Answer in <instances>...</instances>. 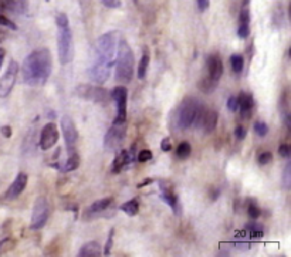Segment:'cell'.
Masks as SVG:
<instances>
[{"mask_svg": "<svg viewBox=\"0 0 291 257\" xmlns=\"http://www.w3.org/2000/svg\"><path fill=\"white\" fill-rule=\"evenodd\" d=\"M125 131H127L125 122L112 125V128L108 131L107 135H105V140H104L105 149L107 151H115V149L120 148V145L123 144L124 138H125Z\"/></svg>", "mask_w": 291, "mask_h": 257, "instance_id": "30bf717a", "label": "cell"}, {"mask_svg": "<svg viewBox=\"0 0 291 257\" xmlns=\"http://www.w3.org/2000/svg\"><path fill=\"white\" fill-rule=\"evenodd\" d=\"M152 159V152L149 149H144L138 154V161L139 162H148Z\"/></svg>", "mask_w": 291, "mask_h": 257, "instance_id": "836d02e7", "label": "cell"}, {"mask_svg": "<svg viewBox=\"0 0 291 257\" xmlns=\"http://www.w3.org/2000/svg\"><path fill=\"white\" fill-rule=\"evenodd\" d=\"M26 185H27V175L26 173H19L16 176V179L13 180V183L8 189V192H6V199L12 201V199H16L17 196L22 195Z\"/></svg>", "mask_w": 291, "mask_h": 257, "instance_id": "9a60e30c", "label": "cell"}, {"mask_svg": "<svg viewBox=\"0 0 291 257\" xmlns=\"http://www.w3.org/2000/svg\"><path fill=\"white\" fill-rule=\"evenodd\" d=\"M127 97L128 91L125 87H115L111 93V98L117 104V117L114 119V124H124L127 121Z\"/></svg>", "mask_w": 291, "mask_h": 257, "instance_id": "52a82bcc", "label": "cell"}, {"mask_svg": "<svg viewBox=\"0 0 291 257\" xmlns=\"http://www.w3.org/2000/svg\"><path fill=\"white\" fill-rule=\"evenodd\" d=\"M134 76V53L125 40H121L118 44L117 53V70L115 78L121 83H130Z\"/></svg>", "mask_w": 291, "mask_h": 257, "instance_id": "3957f363", "label": "cell"}, {"mask_svg": "<svg viewBox=\"0 0 291 257\" xmlns=\"http://www.w3.org/2000/svg\"><path fill=\"white\" fill-rule=\"evenodd\" d=\"M9 2H10V0H0V12H3V10H8Z\"/></svg>", "mask_w": 291, "mask_h": 257, "instance_id": "bcb514c9", "label": "cell"}, {"mask_svg": "<svg viewBox=\"0 0 291 257\" xmlns=\"http://www.w3.org/2000/svg\"><path fill=\"white\" fill-rule=\"evenodd\" d=\"M112 242H114V229L109 232V237H108L107 244H105V249H104V254H105V256H109L111 249H112Z\"/></svg>", "mask_w": 291, "mask_h": 257, "instance_id": "74e56055", "label": "cell"}, {"mask_svg": "<svg viewBox=\"0 0 291 257\" xmlns=\"http://www.w3.org/2000/svg\"><path fill=\"white\" fill-rule=\"evenodd\" d=\"M115 47H117V33L109 31L102 34L97 40V55L94 62L111 69L115 61Z\"/></svg>", "mask_w": 291, "mask_h": 257, "instance_id": "277c9868", "label": "cell"}, {"mask_svg": "<svg viewBox=\"0 0 291 257\" xmlns=\"http://www.w3.org/2000/svg\"><path fill=\"white\" fill-rule=\"evenodd\" d=\"M104 6H107L109 9H117L121 6V2L120 0H102Z\"/></svg>", "mask_w": 291, "mask_h": 257, "instance_id": "7bdbcfd3", "label": "cell"}, {"mask_svg": "<svg viewBox=\"0 0 291 257\" xmlns=\"http://www.w3.org/2000/svg\"><path fill=\"white\" fill-rule=\"evenodd\" d=\"M191 152H192V147L189 142L184 141V142H181V144L178 145L177 156L179 158V159H186V158H189Z\"/></svg>", "mask_w": 291, "mask_h": 257, "instance_id": "4316f807", "label": "cell"}, {"mask_svg": "<svg viewBox=\"0 0 291 257\" xmlns=\"http://www.w3.org/2000/svg\"><path fill=\"white\" fill-rule=\"evenodd\" d=\"M80 257H98L101 256V246L97 242H88L78 251Z\"/></svg>", "mask_w": 291, "mask_h": 257, "instance_id": "ffe728a7", "label": "cell"}, {"mask_svg": "<svg viewBox=\"0 0 291 257\" xmlns=\"http://www.w3.org/2000/svg\"><path fill=\"white\" fill-rule=\"evenodd\" d=\"M254 131H256V134H257L259 137H266L268 134L267 124L263 122V121H257V122L254 124Z\"/></svg>", "mask_w": 291, "mask_h": 257, "instance_id": "f546056e", "label": "cell"}, {"mask_svg": "<svg viewBox=\"0 0 291 257\" xmlns=\"http://www.w3.org/2000/svg\"><path fill=\"white\" fill-rule=\"evenodd\" d=\"M0 133H2V135H3L5 138H10V137H12V128L8 126V125H5V126L0 128Z\"/></svg>", "mask_w": 291, "mask_h": 257, "instance_id": "f6af8a7d", "label": "cell"}, {"mask_svg": "<svg viewBox=\"0 0 291 257\" xmlns=\"http://www.w3.org/2000/svg\"><path fill=\"white\" fill-rule=\"evenodd\" d=\"M0 26H5V27H8L10 30H16V29H17V26H16L12 20H9L8 17H5L3 15H0Z\"/></svg>", "mask_w": 291, "mask_h": 257, "instance_id": "8d00e7d4", "label": "cell"}, {"mask_svg": "<svg viewBox=\"0 0 291 257\" xmlns=\"http://www.w3.org/2000/svg\"><path fill=\"white\" fill-rule=\"evenodd\" d=\"M230 66H231V70L233 73H242L243 70V67H245V60H243V57L239 54H233L230 57Z\"/></svg>", "mask_w": 291, "mask_h": 257, "instance_id": "484cf974", "label": "cell"}, {"mask_svg": "<svg viewBox=\"0 0 291 257\" xmlns=\"http://www.w3.org/2000/svg\"><path fill=\"white\" fill-rule=\"evenodd\" d=\"M17 74H19V64L15 60H12L9 62L8 70L5 71L3 77L0 78V98H6L12 93L17 80Z\"/></svg>", "mask_w": 291, "mask_h": 257, "instance_id": "9c48e42d", "label": "cell"}, {"mask_svg": "<svg viewBox=\"0 0 291 257\" xmlns=\"http://www.w3.org/2000/svg\"><path fill=\"white\" fill-rule=\"evenodd\" d=\"M207 77L212 81L219 83V80L223 76V61L217 54H210L207 57Z\"/></svg>", "mask_w": 291, "mask_h": 257, "instance_id": "5bb4252c", "label": "cell"}, {"mask_svg": "<svg viewBox=\"0 0 291 257\" xmlns=\"http://www.w3.org/2000/svg\"><path fill=\"white\" fill-rule=\"evenodd\" d=\"M239 22H240V23H249V22H250V13H249L247 9H243V10L240 12Z\"/></svg>", "mask_w": 291, "mask_h": 257, "instance_id": "60d3db41", "label": "cell"}, {"mask_svg": "<svg viewBox=\"0 0 291 257\" xmlns=\"http://www.w3.org/2000/svg\"><path fill=\"white\" fill-rule=\"evenodd\" d=\"M247 213H249V216L252 219H257L260 216V209H259V206H257L256 203H249V206H247Z\"/></svg>", "mask_w": 291, "mask_h": 257, "instance_id": "d6a6232c", "label": "cell"}, {"mask_svg": "<svg viewBox=\"0 0 291 257\" xmlns=\"http://www.w3.org/2000/svg\"><path fill=\"white\" fill-rule=\"evenodd\" d=\"M48 216H50V206H48V202L44 196H38L34 202V206H33V213H31V223L30 227L33 230H37V229H41L47 223L48 220Z\"/></svg>", "mask_w": 291, "mask_h": 257, "instance_id": "8992f818", "label": "cell"}, {"mask_svg": "<svg viewBox=\"0 0 291 257\" xmlns=\"http://www.w3.org/2000/svg\"><path fill=\"white\" fill-rule=\"evenodd\" d=\"M57 23V47H59V60L63 66L70 64L74 57V43H73V33L70 29L69 17L64 13H60L55 17Z\"/></svg>", "mask_w": 291, "mask_h": 257, "instance_id": "7a4b0ae2", "label": "cell"}, {"mask_svg": "<svg viewBox=\"0 0 291 257\" xmlns=\"http://www.w3.org/2000/svg\"><path fill=\"white\" fill-rule=\"evenodd\" d=\"M246 128L245 126H242V125H238L236 126V130H235V135H236V138L238 140H245L246 138Z\"/></svg>", "mask_w": 291, "mask_h": 257, "instance_id": "ab89813d", "label": "cell"}, {"mask_svg": "<svg viewBox=\"0 0 291 257\" xmlns=\"http://www.w3.org/2000/svg\"><path fill=\"white\" fill-rule=\"evenodd\" d=\"M247 230L250 232V236L253 237V239H261L263 237V227L259 226V225H256V223H249L247 225Z\"/></svg>", "mask_w": 291, "mask_h": 257, "instance_id": "f1b7e54d", "label": "cell"}, {"mask_svg": "<svg viewBox=\"0 0 291 257\" xmlns=\"http://www.w3.org/2000/svg\"><path fill=\"white\" fill-rule=\"evenodd\" d=\"M273 161V155L271 152H263L259 155V164L260 165H268Z\"/></svg>", "mask_w": 291, "mask_h": 257, "instance_id": "d590c367", "label": "cell"}, {"mask_svg": "<svg viewBox=\"0 0 291 257\" xmlns=\"http://www.w3.org/2000/svg\"><path fill=\"white\" fill-rule=\"evenodd\" d=\"M283 185L285 189H290L291 187V162H288V164L285 165L283 176Z\"/></svg>", "mask_w": 291, "mask_h": 257, "instance_id": "4dcf8cb0", "label": "cell"}, {"mask_svg": "<svg viewBox=\"0 0 291 257\" xmlns=\"http://www.w3.org/2000/svg\"><path fill=\"white\" fill-rule=\"evenodd\" d=\"M250 34V26L249 23H240L238 29V36L240 39H247Z\"/></svg>", "mask_w": 291, "mask_h": 257, "instance_id": "1f68e13d", "label": "cell"}, {"mask_svg": "<svg viewBox=\"0 0 291 257\" xmlns=\"http://www.w3.org/2000/svg\"><path fill=\"white\" fill-rule=\"evenodd\" d=\"M121 211L124 213H127L128 216H137L139 212V202L137 198L131 199L128 202H125L124 205H121Z\"/></svg>", "mask_w": 291, "mask_h": 257, "instance_id": "7402d4cb", "label": "cell"}, {"mask_svg": "<svg viewBox=\"0 0 291 257\" xmlns=\"http://www.w3.org/2000/svg\"><path fill=\"white\" fill-rule=\"evenodd\" d=\"M217 112L213 111V109H206L205 111V115H203V119H202V126L205 130L206 134H212L216 130V125H217Z\"/></svg>", "mask_w": 291, "mask_h": 257, "instance_id": "d6986e66", "label": "cell"}, {"mask_svg": "<svg viewBox=\"0 0 291 257\" xmlns=\"http://www.w3.org/2000/svg\"><path fill=\"white\" fill-rule=\"evenodd\" d=\"M77 95L81 97L83 100H90L95 102H107L109 100V94L107 90L101 88V87H92L88 84H81L76 88Z\"/></svg>", "mask_w": 291, "mask_h": 257, "instance_id": "ba28073f", "label": "cell"}, {"mask_svg": "<svg viewBox=\"0 0 291 257\" xmlns=\"http://www.w3.org/2000/svg\"><path fill=\"white\" fill-rule=\"evenodd\" d=\"M216 86H217V83H215V81H212L209 77H205L202 81H199V87L200 90L203 91V93H212L213 90L216 88Z\"/></svg>", "mask_w": 291, "mask_h": 257, "instance_id": "83f0119b", "label": "cell"}, {"mask_svg": "<svg viewBox=\"0 0 291 257\" xmlns=\"http://www.w3.org/2000/svg\"><path fill=\"white\" fill-rule=\"evenodd\" d=\"M239 100V108H240V115L243 119H247V118L252 117L254 109V100L253 97L250 94L240 93V95L238 97Z\"/></svg>", "mask_w": 291, "mask_h": 257, "instance_id": "2e32d148", "label": "cell"}, {"mask_svg": "<svg viewBox=\"0 0 291 257\" xmlns=\"http://www.w3.org/2000/svg\"><path fill=\"white\" fill-rule=\"evenodd\" d=\"M78 166H80V156H78L77 152L71 151L69 155V159H67V162L64 165V171L66 172L76 171Z\"/></svg>", "mask_w": 291, "mask_h": 257, "instance_id": "cb8c5ba5", "label": "cell"}, {"mask_svg": "<svg viewBox=\"0 0 291 257\" xmlns=\"http://www.w3.org/2000/svg\"><path fill=\"white\" fill-rule=\"evenodd\" d=\"M53 70V58L48 48H40L24 58L22 66L23 81L27 86L38 87L46 84Z\"/></svg>", "mask_w": 291, "mask_h": 257, "instance_id": "6da1fadb", "label": "cell"}, {"mask_svg": "<svg viewBox=\"0 0 291 257\" xmlns=\"http://www.w3.org/2000/svg\"><path fill=\"white\" fill-rule=\"evenodd\" d=\"M3 60H5V50H3V48H0V69H2Z\"/></svg>", "mask_w": 291, "mask_h": 257, "instance_id": "7dc6e473", "label": "cell"}, {"mask_svg": "<svg viewBox=\"0 0 291 257\" xmlns=\"http://www.w3.org/2000/svg\"><path fill=\"white\" fill-rule=\"evenodd\" d=\"M111 74V69L109 67H104L100 64H92L90 69V76H91L92 81H95L97 84H104Z\"/></svg>", "mask_w": 291, "mask_h": 257, "instance_id": "ac0fdd59", "label": "cell"}, {"mask_svg": "<svg viewBox=\"0 0 291 257\" xmlns=\"http://www.w3.org/2000/svg\"><path fill=\"white\" fill-rule=\"evenodd\" d=\"M278 154H280V156H283V158H288L291 154L290 145H287V144L280 145V148H278Z\"/></svg>", "mask_w": 291, "mask_h": 257, "instance_id": "f35d334b", "label": "cell"}, {"mask_svg": "<svg viewBox=\"0 0 291 257\" xmlns=\"http://www.w3.org/2000/svg\"><path fill=\"white\" fill-rule=\"evenodd\" d=\"M59 141V130L54 122H48L43 126L40 134V148L43 151L51 149Z\"/></svg>", "mask_w": 291, "mask_h": 257, "instance_id": "8fae6325", "label": "cell"}, {"mask_svg": "<svg viewBox=\"0 0 291 257\" xmlns=\"http://www.w3.org/2000/svg\"><path fill=\"white\" fill-rule=\"evenodd\" d=\"M149 183H152V179H148V180H145V182H142V183H139L138 187H144V186H146V185H149Z\"/></svg>", "mask_w": 291, "mask_h": 257, "instance_id": "c3c4849f", "label": "cell"}, {"mask_svg": "<svg viewBox=\"0 0 291 257\" xmlns=\"http://www.w3.org/2000/svg\"><path fill=\"white\" fill-rule=\"evenodd\" d=\"M159 187H161V198L165 203H168L172 208V211L177 215H181V205H179V198L175 195V192L172 190V186L168 182H159Z\"/></svg>", "mask_w": 291, "mask_h": 257, "instance_id": "7c38bea8", "label": "cell"}, {"mask_svg": "<svg viewBox=\"0 0 291 257\" xmlns=\"http://www.w3.org/2000/svg\"><path fill=\"white\" fill-rule=\"evenodd\" d=\"M62 131L67 147L71 148L77 142V138H78V133H77L76 124H74L73 118L69 117V115H64L62 118Z\"/></svg>", "mask_w": 291, "mask_h": 257, "instance_id": "4fadbf2b", "label": "cell"}, {"mask_svg": "<svg viewBox=\"0 0 291 257\" xmlns=\"http://www.w3.org/2000/svg\"><path fill=\"white\" fill-rule=\"evenodd\" d=\"M112 203V198H104V199H98L95 202L92 203L91 206L87 209L88 213H100V212H104L107 208L111 206Z\"/></svg>", "mask_w": 291, "mask_h": 257, "instance_id": "44dd1931", "label": "cell"}, {"mask_svg": "<svg viewBox=\"0 0 291 257\" xmlns=\"http://www.w3.org/2000/svg\"><path fill=\"white\" fill-rule=\"evenodd\" d=\"M161 149L163 152H169L170 149H172V144H170V138L166 137V138H163L161 142Z\"/></svg>", "mask_w": 291, "mask_h": 257, "instance_id": "b9f144b4", "label": "cell"}, {"mask_svg": "<svg viewBox=\"0 0 291 257\" xmlns=\"http://www.w3.org/2000/svg\"><path fill=\"white\" fill-rule=\"evenodd\" d=\"M27 5H29V0H10L8 10H12L15 13H19V15H23L27 10Z\"/></svg>", "mask_w": 291, "mask_h": 257, "instance_id": "603a6c76", "label": "cell"}, {"mask_svg": "<svg viewBox=\"0 0 291 257\" xmlns=\"http://www.w3.org/2000/svg\"><path fill=\"white\" fill-rule=\"evenodd\" d=\"M132 159H134V149H131V151H125V149L120 151L117 154V156H115L114 164H112V172L114 173H120L124 166H127V165H130L132 162Z\"/></svg>", "mask_w": 291, "mask_h": 257, "instance_id": "e0dca14e", "label": "cell"}, {"mask_svg": "<svg viewBox=\"0 0 291 257\" xmlns=\"http://www.w3.org/2000/svg\"><path fill=\"white\" fill-rule=\"evenodd\" d=\"M227 108L231 112H236L239 109V100L238 97H235V95H231L229 100H227Z\"/></svg>", "mask_w": 291, "mask_h": 257, "instance_id": "e575fe53", "label": "cell"}, {"mask_svg": "<svg viewBox=\"0 0 291 257\" xmlns=\"http://www.w3.org/2000/svg\"><path fill=\"white\" fill-rule=\"evenodd\" d=\"M209 5H210V2L209 0H198V8H199L200 12H205L209 9Z\"/></svg>", "mask_w": 291, "mask_h": 257, "instance_id": "ee69618b", "label": "cell"}, {"mask_svg": "<svg viewBox=\"0 0 291 257\" xmlns=\"http://www.w3.org/2000/svg\"><path fill=\"white\" fill-rule=\"evenodd\" d=\"M199 102L196 101L195 98H185L182 104L178 108V118L177 124L181 130H188L189 126L193 125L195 118L198 114L199 109Z\"/></svg>", "mask_w": 291, "mask_h": 257, "instance_id": "5b68a950", "label": "cell"}, {"mask_svg": "<svg viewBox=\"0 0 291 257\" xmlns=\"http://www.w3.org/2000/svg\"><path fill=\"white\" fill-rule=\"evenodd\" d=\"M148 66H149V53H148V50L145 48V53L141 57V61H139L138 66V77L141 78V80L145 78L146 71H148Z\"/></svg>", "mask_w": 291, "mask_h": 257, "instance_id": "d4e9b609", "label": "cell"}]
</instances>
